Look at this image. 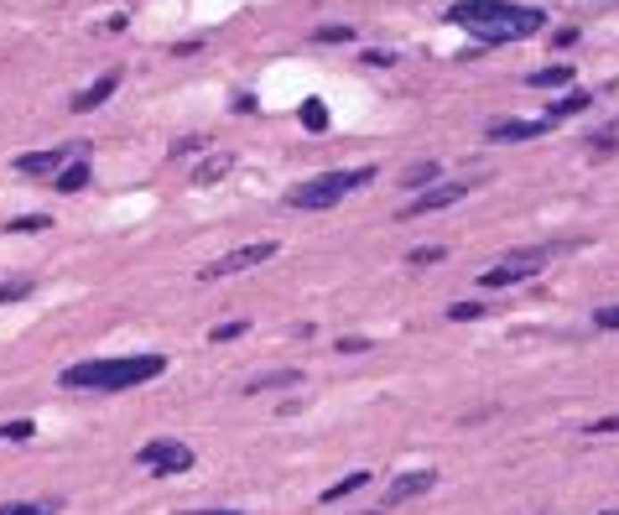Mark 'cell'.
<instances>
[{
  "mask_svg": "<svg viewBox=\"0 0 619 515\" xmlns=\"http://www.w3.org/2000/svg\"><path fill=\"white\" fill-rule=\"evenodd\" d=\"M370 349V338H339V354H365Z\"/></svg>",
  "mask_w": 619,
  "mask_h": 515,
  "instance_id": "obj_30",
  "label": "cell"
},
{
  "mask_svg": "<svg viewBox=\"0 0 619 515\" xmlns=\"http://www.w3.org/2000/svg\"><path fill=\"white\" fill-rule=\"evenodd\" d=\"M229 167H235V156H229V152H219V156H209V162H203V167L193 172V182H198V187H214V182L224 178V172H229Z\"/></svg>",
  "mask_w": 619,
  "mask_h": 515,
  "instance_id": "obj_15",
  "label": "cell"
},
{
  "mask_svg": "<svg viewBox=\"0 0 619 515\" xmlns=\"http://www.w3.org/2000/svg\"><path fill=\"white\" fill-rule=\"evenodd\" d=\"M609 515H619V511H609Z\"/></svg>",
  "mask_w": 619,
  "mask_h": 515,
  "instance_id": "obj_33",
  "label": "cell"
},
{
  "mask_svg": "<svg viewBox=\"0 0 619 515\" xmlns=\"http://www.w3.org/2000/svg\"><path fill=\"white\" fill-rule=\"evenodd\" d=\"M27 292H31V281H27V276H11V281L0 287V303H21Z\"/></svg>",
  "mask_w": 619,
  "mask_h": 515,
  "instance_id": "obj_20",
  "label": "cell"
},
{
  "mask_svg": "<svg viewBox=\"0 0 619 515\" xmlns=\"http://www.w3.org/2000/svg\"><path fill=\"white\" fill-rule=\"evenodd\" d=\"M365 485H370V474H365V469H354V474H343L334 489H323V500H343V494H354V489H365Z\"/></svg>",
  "mask_w": 619,
  "mask_h": 515,
  "instance_id": "obj_17",
  "label": "cell"
},
{
  "mask_svg": "<svg viewBox=\"0 0 619 515\" xmlns=\"http://www.w3.org/2000/svg\"><path fill=\"white\" fill-rule=\"evenodd\" d=\"M448 21L453 27H464L479 37V53L484 47H495V42H516V37H536V31L547 27L541 21V11H531V5H510V0H458L453 11H448Z\"/></svg>",
  "mask_w": 619,
  "mask_h": 515,
  "instance_id": "obj_1",
  "label": "cell"
},
{
  "mask_svg": "<svg viewBox=\"0 0 619 515\" xmlns=\"http://www.w3.org/2000/svg\"><path fill=\"white\" fill-rule=\"evenodd\" d=\"M365 62H375V68H385V62H396V58H391V53H380V47H370V53H365Z\"/></svg>",
  "mask_w": 619,
  "mask_h": 515,
  "instance_id": "obj_31",
  "label": "cell"
},
{
  "mask_svg": "<svg viewBox=\"0 0 619 515\" xmlns=\"http://www.w3.org/2000/svg\"><path fill=\"white\" fill-rule=\"evenodd\" d=\"M312 37H318V42H349V37H354V27H318Z\"/></svg>",
  "mask_w": 619,
  "mask_h": 515,
  "instance_id": "obj_27",
  "label": "cell"
},
{
  "mask_svg": "<svg viewBox=\"0 0 619 515\" xmlns=\"http://www.w3.org/2000/svg\"><path fill=\"white\" fill-rule=\"evenodd\" d=\"M578 240H562V245H541V250H521V255H505L495 271L479 276V287H516V281H531V276L541 271V261L547 255H557V250H573Z\"/></svg>",
  "mask_w": 619,
  "mask_h": 515,
  "instance_id": "obj_4",
  "label": "cell"
},
{
  "mask_svg": "<svg viewBox=\"0 0 619 515\" xmlns=\"http://www.w3.org/2000/svg\"><path fill=\"white\" fill-rule=\"evenodd\" d=\"M442 255H448L442 245H422V250H411V266H437Z\"/></svg>",
  "mask_w": 619,
  "mask_h": 515,
  "instance_id": "obj_24",
  "label": "cell"
},
{
  "mask_svg": "<svg viewBox=\"0 0 619 515\" xmlns=\"http://www.w3.org/2000/svg\"><path fill=\"white\" fill-rule=\"evenodd\" d=\"M240 334H245V323H219L209 338H214V344H229V338H240Z\"/></svg>",
  "mask_w": 619,
  "mask_h": 515,
  "instance_id": "obj_28",
  "label": "cell"
},
{
  "mask_svg": "<svg viewBox=\"0 0 619 515\" xmlns=\"http://www.w3.org/2000/svg\"><path fill=\"white\" fill-rule=\"evenodd\" d=\"M427 489H437V469H411V474H401L396 485L385 489V500L401 505V500H417V494H427Z\"/></svg>",
  "mask_w": 619,
  "mask_h": 515,
  "instance_id": "obj_9",
  "label": "cell"
},
{
  "mask_svg": "<svg viewBox=\"0 0 619 515\" xmlns=\"http://www.w3.org/2000/svg\"><path fill=\"white\" fill-rule=\"evenodd\" d=\"M73 156H89V146L84 141H62V146H47V152H27V156H16V172L21 178H58Z\"/></svg>",
  "mask_w": 619,
  "mask_h": 515,
  "instance_id": "obj_6",
  "label": "cell"
},
{
  "mask_svg": "<svg viewBox=\"0 0 619 515\" xmlns=\"http://www.w3.org/2000/svg\"><path fill=\"white\" fill-rule=\"evenodd\" d=\"M547 125L552 120H495L490 125V141H499V146H510V141H536Z\"/></svg>",
  "mask_w": 619,
  "mask_h": 515,
  "instance_id": "obj_10",
  "label": "cell"
},
{
  "mask_svg": "<svg viewBox=\"0 0 619 515\" xmlns=\"http://www.w3.org/2000/svg\"><path fill=\"white\" fill-rule=\"evenodd\" d=\"M526 84H531V89H567V84H573V62H552V68H536Z\"/></svg>",
  "mask_w": 619,
  "mask_h": 515,
  "instance_id": "obj_12",
  "label": "cell"
},
{
  "mask_svg": "<svg viewBox=\"0 0 619 515\" xmlns=\"http://www.w3.org/2000/svg\"><path fill=\"white\" fill-rule=\"evenodd\" d=\"M583 432H589V437H604V432H619V417H604V422H589Z\"/></svg>",
  "mask_w": 619,
  "mask_h": 515,
  "instance_id": "obj_29",
  "label": "cell"
},
{
  "mask_svg": "<svg viewBox=\"0 0 619 515\" xmlns=\"http://www.w3.org/2000/svg\"><path fill=\"white\" fill-rule=\"evenodd\" d=\"M484 312H490L484 303H453V307H448V318H453V323H468V318H484Z\"/></svg>",
  "mask_w": 619,
  "mask_h": 515,
  "instance_id": "obj_21",
  "label": "cell"
},
{
  "mask_svg": "<svg viewBox=\"0 0 619 515\" xmlns=\"http://www.w3.org/2000/svg\"><path fill=\"white\" fill-rule=\"evenodd\" d=\"M84 182H89V156H73L58 178H53V187H58V193H78Z\"/></svg>",
  "mask_w": 619,
  "mask_h": 515,
  "instance_id": "obj_13",
  "label": "cell"
},
{
  "mask_svg": "<svg viewBox=\"0 0 619 515\" xmlns=\"http://www.w3.org/2000/svg\"><path fill=\"white\" fill-rule=\"evenodd\" d=\"M167 370L161 354H125V360H84V364H68L62 370V391H136V386H146Z\"/></svg>",
  "mask_w": 619,
  "mask_h": 515,
  "instance_id": "obj_2",
  "label": "cell"
},
{
  "mask_svg": "<svg viewBox=\"0 0 619 515\" xmlns=\"http://www.w3.org/2000/svg\"><path fill=\"white\" fill-rule=\"evenodd\" d=\"M58 511V505H27V500H21V505H0V515H53Z\"/></svg>",
  "mask_w": 619,
  "mask_h": 515,
  "instance_id": "obj_25",
  "label": "cell"
},
{
  "mask_svg": "<svg viewBox=\"0 0 619 515\" xmlns=\"http://www.w3.org/2000/svg\"><path fill=\"white\" fill-rule=\"evenodd\" d=\"M593 323H598V328H609V334H619V303L615 307H598V312H593Z\"/></svg>",
  "mask_w": 619,
  "mask_h": 515,
  "instance_id": "obj_26",
  "label": "cell"
},
{
  "mask_svg": "<svg viewBox=\"0 0 619 515\" xmlns=\"http://www.w3.org/2000/svg\"><path fill=\"white\" fill-rule=\"evenodd\" d=\"M136 463H141L146 474H156V479H172V474H187V469H193V448H187V443H172V437H156V443H146V448L136 453Z\"/></svg>",
  "mask_w": 619,
  "mask_h": 515,
  "instance_id": "obj_5",
  "label": "cell"
},
{
  "mask_svg": "<svg viewBox=\"0 0 619 515\" xmlns=\"http://www.w3.org/2000/svg\"><path fill=\"white\" fill-rule=\"evenodd\" d=\"M589 99H593V94H583V89H573L567 99H552V104H547V120H562V115H578V110H589Z\"/></svg>",
  "mask_w": 619,
  "mask_h": 515,
  "instance_id": "obj_16",
  "label": "cell"
},
{
  "mask_svg": "<svg viewBox=\"0 0 619 515\" xmlns=\"http://www.w3.org/2000/svg\"><path fill=\"white\" fill-rule=\"evenodd\" d=\"M286 386H302V370H276V375H260V380H250V386H245V395L286 391Z\"/></svg>",
  "mask_w": 619,
  "mask_h": 515,
  "instance_id": "obj_14",
  "label": "cell"
},
{
  "mask_svg": "<svg viewBox=\"0 0 619 515\" xmlns=\"http://www.w3.org/2000/svg\"><path fill=\"white\" fill-rule=\"evenodd\" d=\"M31 432H37V427H31L27 417H21V422H5V427H0V437H5V443H27Z\"/></svg>",
  "mask_w": 619,
  "mask_h": 515,
  "instance_id": "obj_22",
  "label": "cell"
},
{
  "mask_svg": "<svg viewBox=\"0 0 619 515\" xmlns=\"http://www.w3.org/2000/svg\"><path fill=\"white\" fill-rule=\"evenodd\" d=\"M115 89H120V73H104L99 84H89V89L73 99V115H89V110H99V104H104V99H110Z\"/></svg>",
  "mask_w": 619,
  "mask_h": 515,
  "instance_id": "obj_11",
  "label": "cell"
},
{
  "mask_svg": "<svg viewBox=\"0 0 619 515\" xmlns=\"http://www.w3.org/2000/svg\"><path fill=\"white\" fill-rule=\"evenodd\" d=\"M198 515H240V511H198Z\"/></svg>",
  "mask_w": 619,
  "mask_h": 515,
  "instance_id": "obj_32",
  "label": "cell"
},
{
  "mask_svg": "<svg viewBox=\"0 0 619 515\" xmlns=\"http://www.w3.org/2000/svg\"><path fill=\"white\" fill-rule=\"evenodd\" d=\"M302 125H308V130H323V125H328V110H323L318 99H312V104H302Z\"/></svg>",
  "mask_w": 619,
  "mask_h": 515,
  "instance_id": "obj_23",
  "label": "cell"
},
{
  "mask_svg": "<svg viewBox=\"0 0 619 515\" xmlns=\"http://www.w3.org/2000/svg\"><path fill=\"white\" fill-rule=\"evenodd\" d=\"M433 178H437V162H417V167L406 172V182H401V187H411V193H422V187H427Z\"/></svg>",
  "mask_w": 619,
  "mask_h": 515,
  "instance_id": "obj_19",
  "label": "cell"
},
{
  "mask_svg": "<svg viewBox=\"0 0 619 515\" xmlns=\"http://www.w3.org/2000/svg\"><path fill=\"white\" fill-rule=\"evenodd\" d=\"M474 193V182H442V187H422L417 193V204L406 209V219H417V213H437V209H453L458 198Z\"/></svg>",
  "mask_w": 619,
  "mask_h": 515,
  "instance_id": "obj_8",
  "label": "cell"
},
{
  "mask_svg": "<svg viewBox=\"0 0 619 515\" xmlns=\"http://www.w3.org/2000/svg\"><path fill=\"white\" fill-rule=\"evenodd\" d=\"M375 172L380 167H354V172H323V178H312L302 182V187H292L286 193V204L292 209H312V213H323V209H334V204H343L354 187H365V182H375Z\"/></svg>",
  "mask_w": 619,
  "mask_h": 515,
  "instance_id": "obj_3",
  "label": "cell"
},
{
  "mask_svg": "<svg viewBox=\"0 0 619 515\" xmlns=\"http://www.w3.org/2000/svg\"><path fill=\"white\" fill-rule=\"evenodd\" d=\"M5 229H11V235H42V229H53V219H47V213H27V219H11Z\"/></svg>",
  "mask_w": 619,
  "mask_h": 515,
  "instance_id": "obj_18",
  "label": "cell"
},
{
  "mask_svg": "<svg viewBox=\"0 0 619 515\" xmlns=\"http://www.w3.org/2000/svg\"><path fill=\"white\" fill-rule=\"evenodd\" d=\"M276 255V240H255V245H240V250H229V255H219L214 266H203V281H219V276H240L250 266H266Z\"/></svg>",
  "mask_w": 619,
  "mask_h": 515,
  "instance_id": "obj_7",
  "label": "cell"
}]
</instances>
